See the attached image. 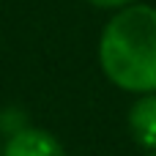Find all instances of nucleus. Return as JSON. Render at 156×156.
<instances>
[{"instance_id": "obj_1", "label": "nucleus", "mask_w": 156, "mask_h": 156, "mask_svg": "<svg viewBox=\"0 0 156 156\" xmlns=\"http://www.w3.org/2000/svg\"><path fill=\"white\" fill-rule=\"evenodd\" d=\"M104 77L134 96L156 93V8L134 3L110 16L99 36Z\"/></svg>"}, {"instance_id": "obj_2", "label": "nucleus", "mask_w": 156, "mask_h": 156, "mask_svg": "<svg viewBox=\"0 0 156 156\" xmlns=\"http://www.w3.org/2000/svg\"><path fill=\"white\" fill-rule=\"evenodd\" d=\"M3 156H66L63 143L38 126H19L8 134Z\"/></svg>"}, {"instance_id": "obj_3", "label": "nucleus", "mask_w": 156, "mask_h": 156, "mask_svg": "<svg viewBox=\"0 0 156 156\" xmlns=\"http://www.w3.org/2000/svg\"><path fill=\"white\" fill-rule=\"evenodd\" d=\"M129 134L145 154H156V93L137 96V101L132 104Z\"/></svg>"}, {"instance_id": "obj_4", "label": "nucleus", "mask_w": 156, "mask_h": 156, "mask_svg": "<svg viewBox=\"0 0 156 156\" xmlns=\"http://www.w3.org/2000/svg\"><path fill=\"white\" fill-rule=\"evenodd\" d=\"M93 8H101V11H121V8H129L140 0H88Z\"/></svg>"}, {"instance_id": "obj_5", "label": "nucleus", "mask_w": 156, "mask_h": 156, "mask_svg": "<svg viewBox=\"0 0 156 156\" xmlns=\"http://www.w3.org/2000/svg\"><path fill=\"white\" fill-rule=\"evenodd\" d=\"M145 156H156V154H145Z\"/></svg>"}]
</instances>
